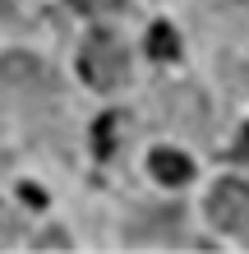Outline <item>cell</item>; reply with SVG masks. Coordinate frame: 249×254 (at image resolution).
Segmentation results:
<instances>
[{
  "instance_id": "277c9868",
  "label": "cell",
  "mask_w": 249,
  "mask_h": 254,
  "mask_svg": "<svg viewBox=\"0 0 249 254\" xmlns=\"http://www.w3.org/2000/svg\"><path fill=\"white\" fill-rule=\"evenodd\" d=\"M148 171L162 185H185L189 176H194V162H189L185 153H175V148H157V153L148 157Z\"/></svg>"
},
{
  "instance_id": "ba28073f",
  "label": "cell",
  "mask_w": 249,
  "mask_h": 254,
  "mask_svg": "<svg viewBox=\"0 0 249 254\" xmlns=\"http://www.w3.org/2000/svg\"><path fill=\"white\" fill-rule=\"evenodd\" d=\"M37 250H69V241H60V231H47L37 241Z\"/></svg>"
},
{
  "instance_id": "52a82bcc",
  "label": "cell",
  "mask_w": 249,
  "mask_h": 254,
  "mask_svg": "<svg viewBox=\"0 0 249 254\" xmlns=\"http://www.w3.org/2000/svg\"><path fill=\"white\" fill-rule=\"evenodd\" d=\"M79 14H111V9H120L125 0H69Z\"/></svg>"
},
{
  "instance_id": "5b68a950",
  "label": "cell",
  "mask_w": 249,
  "mask_h": 254,
  "mask_svg": "<svg viewBox=\"0 0 249 254\" xmlns=\"http://www.w3.org/2000/svg\"><path fill=\"white\" fill-rule=\"evenodd\" d=\"M175 51H180L175 28H171V23H152V28H148V56H152V61H171Z\"/></svg>"
},
{
  "instance_id": "7a4b0ae2",
  "label": "cell",
  "mask_w": 249,
  "mask_h": 254,
  "mask_svg": "<svg viewBox=\"0 0 249 254\" xmlns=\"http://www.w3.org/2000/svg\"><path fill=\"white\" fill-rule=\"evenodd\" d=\"M208 217L222 231H249V185L236 181V176L217 181L208 194Z\"/></svg>"
},
{
  "instance_id": "30bf717a",
  "label": "cell",
  "mask_w": 249,
  "mask_h": 254,
  "mask_svg": "<svg viewBox=\"0 0 249 254\" xmlns=\"http://www.w3.org/2000/svg\"><path fill=\"white\" fill-rule=\"evenodd\" d=\"M236 157H249V125H245V143L236 148Z\"/></svg>"
},
{
  "instance_id": "8992f818",
  "label": "cell",
  "mask_w": 249,
  "mask_h": 254,
  "mask_svg": "<svg viewBox=\"0 0 249 254\" xmlns=\"http://www.w3.org/2000/svg\"><path fill=\"white\" fill-rule=\"evenodd\" d=\"M115 116H101V121L93 125V148H97V157H111V148H115Z\"/></svg>"
},
{
  "instance_id": "9c48e42d",
  "label": "cell",
  "mask_w": 249,
  "mask_h": 254,
  "mask_svg": "<svg viewBox=\"0 0 249 254\" xmlns=\"http://www.w3.org/2000/svg\"><path fill=\"white\" fill-rule=\"evenodd\" d=\"M23 199H28V203H37V208H42V203H47V194H42V190H33V185H28V190H23Z\"/></svg>"
},
{
  "instance_id": "6da1fadb",
  "label": "cell",
  "mask_w": 249,
  "mask_h": 254,
  "mask_svg": "<svg viewBox=\"0 0 249 254\" xmlns=\"http://www.w3.org/2000/svg\"><path fill=\"white\" fill-rule=\"evenodd\" d=\"M79 74L93 88H115V83H125V74H129V51L120 47V37H111V33H93L83 42V51H79Z\"/></svg>"
},
{
  "instance_id": "3957f363",
  "label": "cell",
  "mask_w": 249,
  "mask_h": 254,
  "mask_svg": "<svg viewBox=\"0 0 249 254\" xmlns=\"http://www.w3.org/2000/svg\"><path fill=\"white\" fill-rule=\"evenodd\" d=\"M37 83H42V65L28 51H9L5 61H0V88L23 93V88H37Z\"/></svg>"
}]
</instances>
